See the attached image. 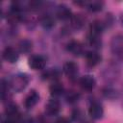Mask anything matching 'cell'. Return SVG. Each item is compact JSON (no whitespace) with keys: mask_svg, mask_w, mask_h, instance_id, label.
<instances>
[{"mask_svg":"<svg viewBox=\"0 0 123 123\" xmlns=\"http://www.w3.org/2000/svg\"><path fill=\"white\" fill-rule=\"evenodd\" d=\"M29 83V78L25 74H16L12 76L9 82V86L15 92L22 91Z\"/></svg>","mask_w":123,"mask_h":123,"instance_id":"1","label":"cell"},{"mask_svg":"<svg viewBox=\"0 0 123 123\" xmlns=\"http://www.w3.org/2000/svg\"><path fill=\"white\" fill-rule=\"evenodd\" d=\"M29 66L35 70H40L43 69L46 63L45 59L40 55H34L29 58Z\"/></svg>","mask_w":123,"mask_h":123,"instance_id":"2","label":"cell"},{"mask_svg":"<svg viewBox=\"0 0 123 123\" xmlns=\"http://www.w3.org/2000/svg\"><path fill=\"white\" fill-rule=\"evenodd\" d=\"M88 114L93 119H101L104 114L103 107L98 102H93L88 108Z\"/></svg>","mask_w":123,"mask_h":123,"instance_id":"3","label":"cell"},{"mask_svg":"<svg viewBox=\"0 0 123 123\" xmlns=\"http://www.w3.org/2000/svg\"><path fill=\"white\" fill-rule=\"evenodd\" d=\"M95 85H96L95 79L91 75H86V76L82 77L81 80H80L81 87L85 90H87V91L92 90L95 87Z\"/></svg>","mask_w":123,"mask_h":123,"instance_id":"4","label":"cell"},{"mask_svg":"<svg viewBox=\"0 0 123 123\" xmlns=\"http://www.w3.org/2000/svg\"><path fill=\"white\" fill-rule=\"evenodd\" d=\"M56 14H57V17L59 19H62V20H66V19H69L72 17V13H71L70 9L66 5H63V4L59 5L57 7Z\"/></svg>","mask_w":123,"mask_h":123,"instance_id":"5","label":"cell"},{"mask_svg":"<svg viewBox=\"0 0 123 123\" xmlns=\"http://www.w3.org/2000/svg\"><path fill=\"white\" fill-rule=\"evenodd\" d=\"M18 53L16 52V50L12 47H6L3 51V58L5 61L13 63L15 62H17L18 60Z\"/></svg>","mask_w":123,"mask_h":123,"instance_id":"6","label":"cell"},{"mask_svg":"<svg viewBox=\"0 0 123 123\" xmlns=\"http://www.w3.org/2000/svg\"><path fill=\"white\" fill-rule=\"evenodd\" d=\"M39 100V94L37 93V91L36 90H31L30 93L26 96L25 100H24V106L27 109H31L34 106L37 105V103Z\"/></svg>","mask_w":123,"mask_h":123,"instance_id":"7","label":"cell"},{"mask_svg":"<svg viewBox=\"0 0 123 123\" xmlns=\"http://www.w3.org/2000/svg\"><path fill=\"white\" fill-rule=\"evenodd\" d=\"M86 63L89 66H95L97 64L100 63L102 58L100 56V54L96 51H88L86 54Z\"/></svg>","mask_w":123,"mask_h":123,"instance_id":"8","label":"cell"},{"mask_svg":"<svg viewBox=\"0 0 123 123\" xmlns=\"http://www.w3.org/2000/svg\"><path fill=\"white\" fill-rule=\"evenodd\" d=\"M61 110L60 102L56 99H50L46 105V112L49 115H57Z\"/></svg>","mask_w":123,"mask_h":123,"instance_id":"9","label":"cell"},{"mask_svg":"<svg viewBox=\"0 0 123 123\" xmlns=\"http://www.w3.org/2000/svg\"><path fill=\"white\" fill-rule=\"evenodd\" d=\"M67 50L75 56H81L84 53L83 44L79 41H76V40H71L67 44Z\"/></svg>","mask_w":123,"mask_h":123,"instance_id":"10","label":"cell"},{"mask_svg":"<svg viewBox=\"0 0 123 123\" xmlns=\"http://www.w3.org/2000/svg\"><path fill=\"white\" fill-rule=\"evenodd\" d=\"M63 72L65 73L66 76H68L69 78H73L76 76V74L78 73V65L77 63H75L74 62H67L63 64Z\"/></svg>","mask_w":123,"mask_h":123,"instance_id":"11","label":"cell"},{"mask_svg":"<svg viewBox=\"0 0 123 123\" xmlns=\"http://www.w3.org/2000/svg\"><path fill=\"white\" fill-rule=\"evenodd\" d=\"M104 27H105L104 23H102L98 20H95L89 26V34L94 35V36H101V34L104 30Z\"/></svg>","mask_w":123,"mask_h":123,"instance_id":"12","label":"cell"},{"mask_svg":"<svg viewBox=\"0 0 123 123\" xmlns=\"http://www.w3.org/2000/svg\"><path fill=\"white\" fill-rule=\"evenodd\" d=\"M5 112H6V115L8 118H12V119H18L19 117V111H18V109H17V106L15 104H9L5 110Z\"/></svg>","mask_w":123,"mask_h":123,"instance_id":"13","label":"cell"},{"mask_svg":"<svg viewBox=\"0 0 123 123\" xmlns=\"http://www.w3.org/2000/svg\"><path fill=\"white\" fill-rule=\"evenodd\" d=\"M52 96H60L63 93V86L59 82H54L49 87Z\"/></svg>","mask_w":123,"mask_h":123,"instance_id":"14","label":"cell"},{"mask_svg":"<svg viewBox=\"0 0 123 123\" xmlns=\"http://www.w3.org/2000/svg\"><path fill=\"white\" fill-rule=\"evenodd\" d=\"M71 20V25L74 29H81L85 23V19L83 16H81L80 14H75V15H72V17L70 18Z\"/></svg>","mask_w":123,"mask_h":123,"instance_id":"15","label":"cell"},{"mask_svg":"<svg viewBox=\"0 0 123 123\" xmlns=\"http://www.w3.org/2000/svg\"><path fill=\"white\" fill-rule=\"evenodd\" d=\"M40 24L44 29H52L55 26V20L50 15H45L41 18Z\"/></svg>","mask_w":123,"mask_h":123,"instance_id":"16","label":"cell"},{"mask_svg":"<svg viewBox=\"0 0 123 123\" xmlns=\"http://www.w3.org/2000/svg\"><path fill=\"white\" fill-rule=\"evenodd\" d=\"M33 43L30 39H23L19 42V50L21 53H29L32 50Z\"/></svg>","mask_w":123,"mask_h":123,"instance_id":"17","label":"cell"},{"mask_svg":"<svg viewBox=\"0 0 123 123\" xmlns=\"http://www.w3.org/2000/svg\"><path fill=\"white\" fill-rule=\"evenodd\" d=\"M65 99L68 103L70 104H74L76 102H78V100L80 99V94L74 90H69L66 92L65 94Z\"/></svg>","mask_w":123,"mask_h":123,"instance_id":"18","label":"cell"},{"mask_svg":"<svg viewBox=\"0 0 123 123\" xmlns=\"http://www.w3.org/2000/svg\"><path fill=\"white\" fill-rule=\"evenodd\" d=\"M103 6H104V3L101 1H92L87 3V9L93 12H100L103 9Z\"/></svg>","mask_w":123,"mask_h":123,"instance_id":"19","label":"cell"},{"mask_svg":"<svg viewBox=\"0 0 123 123\" xmlns=\"http://www.w3.org/2000/svg\"><path fill=\"white\" fill-rule=\"evenodd\" d=\"M88 42L89 44L94 48H100L101 47V38L100 36H94V35H88Z\"/></svg>","mask_w":123,"mask_h":123,"instance_id":"20","label":"cell"},{"mask_svg":"<svg viewBox=\"0 0 123 123\" xmlns=\"http://www.w3.org/2000/svg\"><path fill=\"white\" fill-rule=\"evenodd\" d=\"M103 94H104L107 98H109V99H114V98H116L117 95H118L117 91H116L115 89H113V88H111V87H106V88L103 90Z\"/></svg>","mask_w":123,"mask_h":123,"instance_id":"21","label":"cell"},{"mask_svg":"<svg viewBox=\"0 0 123 123\" xmlns=\"http://www.w3.org/2000/svg\"><path fill=\"white\" fill-rule=\"evenodd\" d=\"M84 118V114L83 112L80 111V110H75L73 112H72V119L74 121H77V122H81Z\"/></svg>","mask_w":123,"mask_h":123,"instance_id":"22","label":"cell"},{"mask_svg":"<svg viewBox=\"0 0 123 123\" xmlns=\"http://www.w3.org/2000/svg\"><path fill=\"white\" fill-rule=\"evenodd\" d=\"M55 123H70V121L65 117H61V118L57 119V121Z\"/></svg>","mask_w":123,"mask_h":123,"instance_id":"23","label":"cell"},{"mask_svg":"<svg viewBox=\"0 0 123 123\" xmlns=\"http://www.w3.org/2000/svg\"><path fill=\"white\" fill-rule=\"evenodd\" d=\"M3 123H17V120L16 119H12V118H6L4 121H3Z\"/></svg>","mask_w":123,"mask_h":123,"instance_id":"24","label":"cell"},{"mask_svg":"<svg viewBox=\"0 0 123 123\" xmlns=\"http://www.w3.org/2000/svg\"><path fill=\"white\" fill-rule=\"evenodd\" d=\"M120 22H121V24L123 25V13L120 15Z\"/></svg>","mask_w":123,"mask_h":123,"instance_id":"25","label":"cell"},{"mask_svg":"<svg viewBox=\"0 0 123 123\" xmlns=\"http://www.w3.org/2000/svg\"><path fill=\"white\" fill-rule=\"evenodd\" d=\"M84 123H91V122H89V121H86V122H84Z\"/></svg>","mask_w":123,"mask_h":123,"instance_id":"26","label":"cell"}]
</instances>
